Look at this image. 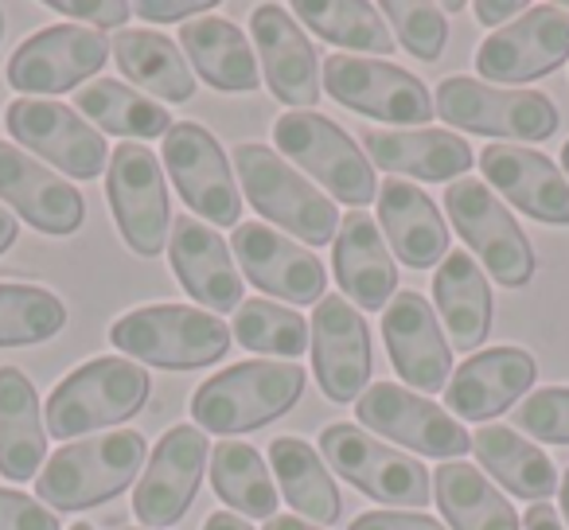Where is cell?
Wrapping results in <instances>:
<instances>
[{
	"mask_svg": "<svg viewBox=\"0 0 569 530\" xmlns=\"http://www.w3.org/2000/svg\"><path fill=\"white\" fill-rule=\"evenodd\" d=\"M144 457L149 444L133 429H113L90 441L63 444L36 480V496L59 511H87L121 496L141 472Z\"/></svg>",
	"mask_w": 569,
	"mask_h": 530,
	"instance_id": "obj_1",
	"label": "cell"
},
{
	"mask_svg": "<svg viewBox=\"0 0 569 530\" xmlns=\"http://www.w3.org/2000/svg\"><path fill=\"white\" fill-rule=\"evenodd\" d=\"M305 390V367L297 363H238L207 379L191 398L196 426L219 437L250 433L297 406Z\"/></svg>",
	"mask_w": 569,
	"mask_h": 530,
	"instance_id": "obj_2",
	"label": "cell"
},
{
	"mask_svg": "<svg viewBox=\"0 0 569 530\" xmlns=\"http://www.w3.org/2000/svg\"><path fill=\"white\" fill-rule=\"evenodd\" d=\"M149 371L118 356H102L71 371L48 398V433L71 441L129 421L149 402Z\"/></svg>",
	"mask_w": 569,
	"mask_h": 530,
	"instance_id": "obj_3",
	"label": "cell"
},
{
	"mask_svg": "<svg viewBox=\"0 0 569 530\" xmlns=\"http://www.w3.org/2000/svg\"><path fill=\"white\" fill-rule=\"evenodd\" d=\"M110 340L133 363L191 371V367L219 363L234 336L214 312L188 309V304H152V309H137L121 317Z\"/></svg>",
	"mask_w": 569,
	"mask_h": 530,
	"instance_id": "obj_4",
	"label": "cell"
},
{
	"mask_svg": "<svg viewBox=\"0 0 569 530\" xmlns=\"http://www.w3.org/2000/svg\"><path fill=\"white\" fill-rule=\"evenodd\" d=\"M234 172L242 180V191L269 222L284 227L305 246H325L336 242L340 230V214L328 196H320L301 172L284 164L281 152L266 149V144H238L234 149Z\"/></svg>",
	"mask_w": 569,
	"mask_h": 530,
	"instance_id": "obj_5",
	"label": "cell"
},
{
	"mask_svg": "<svg viewBox=\"0 0 569 530\" xmlns=\"http://www.w3.org/2000/svg\"><path fill=\"white\" fill-rule=\"evenodd\" d=\"M433 110L457 129L507 137V141H546L558 133V106L542 90H503L472 82L465 74L437 87Z\"/></svg>",
	"mask_w": 569,
	"mask_h": 530,
	"instance_id": "obj_6",
	"label": "cell"
},
{
	"mask_svg": "<svg viewBox=\"0 0 569 530\" xmlns=\"http://www.w3.org/2000/svg\"><path fill=\"white\" fill-rule=\"evenodd\" d=\"M277 149L317 176L340 203L367 207L375 199V172L356 141L325 113H281L273 126Z\"/></svg>",
	"mask_w": 569,
	"mask_h": 530,
	"instance_id": "obj_7",
	"label": "cell"
},
{
	"mask_svg": "<svg viewBox=\"0 0 569 530\" xmlns=\"http://www.w3.org/2000/svg\"><path fill=\"white\" fill-rule=\"evenodd\" d=\"M445 207H449L452 227L460 230V238L472 246V253L488 266L499 286L519 289L535 278V250L488 183L472 180V176L449 183Z\"/></svg>",
	"mask_w": 569,
	"mask_h": 530,
	"instance_id": "obj_8",
	"label": "cell"
},
{
	"mask_svg": "<svg viewBox=\"0 0 569 530\" xmlns=\"http://www.w3.org/2000/svg\"><path fill=\"white\" fill-rule=\"evenodd\" d=\"M320 452L328 457V464L343 476L348 483H356L363 496L379 499V503H398V507H426L433 499L429 491V472L421 460L406 457L398 449L375 441L367 429L336 421L320 433Z\"/></svg>",
	"mask_w": 569,
	"mask_h": 530,
	"instance_id": "obj_9",
	"label": "cell"
},
{
	"mask_svg": "<svg viewBox=\"0 0 569 530\" xmlns=\"http://www.w3.org/2000/svg\"><path fill=\"white\" fill-rule=\"evenodd\" d=\"M325 90L340 106L390 126H426L437 118L433 98L418 74L367 56H328Z\"/></svg>",
	"mask_w": 569,
	"mask_h": 530,
	"instance_id": "obj_10",
	"label": "cell"
},
{
	"mask_svg": "<svg viewBox=\"0 0 569 530\" xmlns=\"http://www.w3.org/2000/svg\"><path fill=\"white\" fill-rule=\"evenodd\" d=\"M356 418L379 437H390L421 457H437L441 464L472 449V437L465 433V426H457L452 413H445L429 398L410 394L398 382H375L371 390H363L356 402Z\"/></svg>",
	"mask_w": 569,
	"mask_h": 530,
	"instance_id": "obj_11",
	"label": "cell"
},
{
	"mask_svg": "<svg viewBox=\"0 0 569 530\" xmlns=\"http://www.w3.org/2000/svg\"><path fill=\"white\" fill-rule=\"evenodd\" d=\"M164 172L172 176L180 199L219 227H238L242 196L222 157V144L196 121H180L164 133Z\"/></svg>",
	"mask_w": 569,
	"mask_h": 530,
	"instance_id": "obj_12",
	"label": "cell"
},
{
	"mask_svg": "<svg viewBox=\"0 0 569 530\" xmlns=\"http://www.w3.org/2000/svg\"><path fill=\"white\" fill-rule=\"evenodd\" d=\"M110 59V40L98 28L56 24L28 36L9 59V87L24 94H67L98 74Z\"/></svg>",
	"mask_w": 569,
	"mask_h": 530,
	"instance_id": "obj_13",
	"label": "cell"
},
{
	"mask_svg": "<svg viewBox=\"0 0 569 530\" xmlns=\"http://www.w3.org/2000/svg\"><path fill=\"white\" fill-rule=\"evenodd\" d=\"M569 59V9L535 4L491 32L476 51V71L488 82H530Z\"/></svg>",
	"mask_w": 569,
	"mask_h": 530,
	"instance_id": "obj_14",
	"label": "cell"
},
{
	"mask_svg": "<svg viewBox=\"0 0 569 530\" xmlns=\"http://www.w3.org/2000/svg\"><path fill=\"white\" fill-rule=\"evenodd\" d=\"M4 126H9L12 141L32 149L36 157L51 160L67 176L94 180L106 168V152H110L106 149V137L87 118H79V113H71L59 102L17 98L4 110Z\"/></svg>",
	"mask_w": 569,
	"mask_h": 530,
	"instance_id": "obj_15",
	"label": "cell"
},
{
	"mask_svg": "<svg viewBox=\"0 0 569 530\" xmlns=\"http://www.w3.org/2000/svg\"><path fill=\"white\" fill-rule=\"evenodd\" d=\"M118 230L137 253L152 258L168 242V188L160 176V160L144 144H118L106 176Z\"/></svg>",
	"mask_w": 569,
	"mask_h": 530,
	"instance_id": "obj_16",
	"label": "cell"
},
{
	"mask_svg": "<svg viewBox=\"0 0 569 530\" xmlns=\"http://www.w3.org/2000/svg\"><path fill=\"white\" fill-rule=\"evenodd\" d=\"M211 457L203 429L196 426H176L160 437L152 449L149 468H144L141 483L133 491V514L149 530H164L183 519L203 480V464Z\"/></svg>",
	"mask_w": 569,
	"mask_h": 530,
	"instance_id": "obj_17",
	"label": "cell"
},
{
	"mask_svg": "<svg viewBox=\"0 0 569 530\" xmlns=\"http://www.w3.org/2000/svg\"><path fill=\"white\" fill-rule=\"evenodd\" d=\"M230 242H234L238 266L261 293L293 304H320L328 297V273L317 253L289 242L277 230L261 227V222H238Z\"/></svg>",
	"mask_w": 569,
	"mask_h": 530,
	"instance_id": "obj_18",
	"label": "cell"
},
{
	"mask_svg": "<svg viewBox=\"0 0 569 530\" xmlns=\"http://www.w3.org/2000/svg\"><path fill=\"white\" fill-rule=\"evenodd\" d=\"M382 340H387L390 363L421 394H437L449 382L452 371V351L441 336V320H437L433 304L421 293L406 289L382 312Z\"/></svg>",
	"mask_w": 569,
	"mask_h": 530,
	"instance_id": "obj_19",
	"label": "cell"
},
{
	"mask_svg": "<svg viewBox=\"0 0 569 530\" xmlns=\"http://www.w3.org/2000/svg\"><path fill=\"white\" fill-rule=\"evenodd\" d=\"M312 363L332 402H351L371 379V332L343 297H325L312 317Z\"/></svg>",
	"mask_w": 569,
	"mask_h": 530,
	"instance_id": "obj_20",
	"label": "cell"
},
{
	"mask_svg": "<svg viewBox=\"0 0 569 530\" xmlns=\"http://www.w3.org/2000/svg\"><path fill=\"white\" fill-rule=\"evenodd\" d=\"M250 28H253V48H258L261 67H266V82L277 102L297 106V110L317 106L320 63L309 36L301 32V24L281 4H258Z\"/></svg>",
	"mask_w": 569,
	"mask_h": 530,
	"instance_id": "obj_21",
	"label": "cell"
},
{
	"mask_svg": "<svg viewBox=\"0 0 569 530\" xmlns=\"http://www.w3.org/2000/svg\"><path fill=\"white\" fill-rule=\"evenodd\" d=\"M480 168L511 207L550 227H569V180L550 157L522 144H488L480 152Z\"/></svg>",
	"mask_w": 569,
	"mask_h": 530,
	"instance_id": "obj_22",
	"label": "cell"
},
{
	"mask_svg": "<svg viewBox=\"0 0 569 530\" xmlns=\"http://www.w3.org/2000/svg\"><path fill=\"white\" fill-rule=\"evenodd\" d=\"M0 199L17 207L36 230L67 238L82 227V196L56 176L51 168L36 164L20 144L0 141Z\"/></svg>",
	"mask_w": 569,
	"mask_h": 530,
	"instance_id": "obj_23",
	"label": "cell"
},
{
	"mask_svg": "<svg viewBox=\"0 0 569 530\" xmlns=\"http://www.w3.org/2000/svg\"><path fill=\"white\" fill-rule=\"evenodd\" d=\"M168 258L191 301L207 304L211 312H238L242 304V273L230 261V246L211 227L196 222L191 214L176 219L168 238Z\"/></svg>",
	"mask_w": 569,
	"mask_h": 530,
	"instance_id": "obj_24",
	"label": "cell"
},
{
	"mask_svg": "<svg viewBox=\"0 0 569 530\" xmlns=\"http://www.w3.org/2000/svg\"><path fill=\"white\" fill-rule=\"evenodd\" d=\"M538 379V363L522 348H491L468 356L445 390V406L465 421H488L511 410L515 398L527 394Z\"/></svg>",
	"mask_w": 569,
	"mask_h": 530,
	"instance_id": "obj_25",
	"label": "cell"
},
{
	"mask_svg": "<svg viewBox=\"0 0 569 530\" xmlns=\"http://www.w3.org/2000/svg\"><path fill=\"white\" fill-rule=\"evenodd\" d=\"M332 270L348 304L356 301L367 312H379L382 304H390V293L398 286V266L382 242L379 222L367 211H348V219L340 222Z\"/></svg>",
	"mask_w": 569,
	"mask_h": 530,
	"instance_id": "obj_26",
	"label": "cell"
},
{
	"mask_svg": "<svg viewBox=\"0 0 569 530\" xmlns=\"http://www.w3.org/2000/svg\"><path fill=\"white\" fill-rule=\"evenodd\" d=\"M359 141L367 144L375 164L398 172V180L413 176L441 183L472 168V149L445 129H367Z\"/></svg>",
	"mask_w": 569,
	"mask_h": 530,
	"instance_id": "obj_27",
	"label": "cell"
},
{
	"mask_svg": "<svg viewBox=\"0 0 569 530\" xmlns=\"http://www.w3.org/2000/svg\"><path fill=\"white\" fill-rule=\"evenodd\" d=\"M379 222L390 238L398 261L410 270H429L449 250V227H445L437 203L410 180H387L379 191Z\"/></svg>",
	"mask_w": 569,
	"mask_h": 530,
	"instance_id": "obj_28",
	"label": "cell"
},
{
	"mask_svg": "<svg viewBox=\"0 0 569 530\" xmlns=\"http://www.w3.org/2000/svg\"><path fill=\"white\" fill-rule=\"evenodd\" d=\"M48 457V421L40 398L20 367H0V476L32 480Z\"/></svg>",
	"mask_w": 569,
	"mask_h": 530,
	"instance_id": "obj_29",
	"label": "cell"
},
{
	"mask_svg": "<svg viewBox=\"0 0 569 530\" xmlns=\"http://www.w3.org/2000/svg\"><path fill=\"white\" fill-rule=\"evenodd\" d=\"M180 48L183 59H191V67H196L207 87L227 90V94H242V90L258 87L253 48L242 36V28H234L230 20L222 17L188 20L180 28Z\"/></svg>",
	"mask_w": 569,
	"mask_h": 530,
	"instance_id": "obj_30",
	"label": "cell"
},
{
	"mask_svg": "<svg viewBox=\"0 0 569 530\" xmlns=\"http://www.w3.org/2000/svg\"><path fill=\"white\" fill-rule=\"evenodd\" d=\"M433 297L441 309L445 332L452 336V348L472 356L491 332V289L468 250H457L441 261L433 278Z\"/></svg>",
	"mask_w": 569,
	"mask_h": 530,
	"instance_id": "obj_31",
	"label": "cell"
},
{
	"mask_svg": "<svg viewBox=\"0 0 569 530\" xmlns=\"http://www.w3.org/2000/svg\"><path fill=\"white\" fill-rule=\"evenodd\" d=\"M269 464H273L277 483H281L289 507L297 514H305V522L317 519L320 527L343 522L340 488H336L325 460L317 457V449L309 441H301V437H277L269 444Z\"/></svg>",
	"mask_w": 569,
	"mask_h": 530,
	"instance_id": "obj_32",
	"label": "cell"
},
{
	"mask_svg": "<svg viewBox=\"0 0 569 530\" xmlns=\"http://www.w3.org/2000/svg\"><path fill=\"white\" fill-rule=\"evenodd\" d=\"M110 51L118 59L121 74L144 87L149 94H157L160 102H188L196 94L188 59L168 36L149 32V28H126V32L113 36Z\"/></svg>",
	"mask_w": 569,
	"mask_h": 530,
	"instance_id": "obj_33",
	"label": "cell"
},
{
	"mask_svg": "<svg viewBox=\"0 0 569 530\" xmlns=\"http://www.w3.org/2000/svg\"><path fill=\"white\" fill-rule=\"evenodd\" d=\"M472 449L480 464L503 483L511 496L530 499V503H546L558 491V472H553L550 457L538 444H530L511 426H483L476 429Z\"/></svg>",
	"mask_w": 569,
	"mask_h": 530,
	"instance_id": "obj_34",
	"label": "cell"
},
{
	"mask_svg": "<svg viewBox=\"0 0 569 530\" xmlns=\"http://www.w3.org/2000/svg\"><path fill=\"white\" fill-rule=\"evenodd\" d=\"M433 499L452 530H519V514L483 480L480 468L449 460L433 476Z\"/></svg>",
	"mask_w": 569,
	"mask_h": 530,
	"instance_id": "obj_35",
	"label": "cell"
},
{
	"mask_svg": "<svg viewBox=\"0 0 569 530\" xmlns=\"http://www.w3.org/2000/svg\"><path fill=\"white\" fill-rule=\"evenodd\" d=\"M211 483L214 496L250 519H273L277 488L269 480V468L253 444L219 441L211 449Z\"/></svg>",
	"mask_w": 569,
	"mask_h": 530,
	"instance_id": "obj_36",
	"label": "cell"
},
{
	"mask_svg": "<svg viewBox=\"0 0 569 530\" xmlns=\"http://www.w3.org/2000/svg\"><path fill=\"white\" fill-rule=\"evenodd\" d=\"M74 106L94 121L98 129L118 137H160L172 129V113L152 98L129 90L126 82L98 79L74 94Z\"/></svg>",
	"mask_w": 569,
	"mask_h": 530,
	"instance_id": "obj_37",
	"label": "cell"
},
{
	"mask_svg": "<svg viewBox=\"0 0 569 530\" xmlns=\"http://www.w3.org/2000/svg\"><path fill=\"white\" fill-rule=\"evenodd\" d=\"M293 17H301L320 40L340 43L348 51H379V56L395 51L387 20H379V12L363 0H297Z\"/></svg>",
	"mask_w": 569,
	"mask_h": 530,
	"instance_id": "obj_38",
	"label": "cell"
},
{
	"mask_svg": "<svg viewBox=\"0 0 569 530\" xmlns=\"http://www.w3.org/2000/svg\"><path fill=\"white\" fill-rule=\"evenodd\" d=\"M234 340L246 351H261V356H281V359H297L309 351L312 343V328L301 312L284 309L273 301H242L234 312Z\"/></svg>",
	"mask_w": 569,
	"mask_h": 530,
	"instance_id": "obj_39",
	"label": "cell"
},
{
	"mask_svg": "<svg viewBox=\"0 0 569 530\" xmlns=\"http://www.w3.org/2000/svg\"><path fill=\"white\" fill-rule=\"evenodd\" d=\"M67 324V309L40 286H0V348L43 343Z\"/></svg>",
	"mask_w": 569,
	"mask_h": 530,
	"instance_id": "obj_40",
	"label": "cell"
},
{
	"mask_svg": "<svg viewBox=\"0 0 569 530\" xmlns=\"http://www.w3.org/2000/svg\"><path fill=\"white\" fill-rule=\"evenodd\" d=\"M382 17L395 24L398 40H402V48L410 51V56L426 59V63L441 59L445 43H449V20H445L441 9L418 4V0H410V4L387 0V4H382Z\"/></svg>",
	"mask_w": 569,
	"mask_h": 530,
	"instance_id": "obj_41",
	"label": "cell"
},
{
	"mask_svg": "<svg viewBox=\"0 0 569 530\" xmlns=\"http://www.w3.org/2000/svg\"><path fill=\"white\" fill-rule=\"evenodd\" d=\"M515 426L535 433L538 441L569 444V387H546L527 394V402L515 413Z\"/></svg>",
	"mask_w": 569,
	"mask_h": 530,
	"instance_id": "obj_42",
	"label": "cell"
},
{
	"mask_svg": "<svg viewBox=\"0 0 569 530\" xmlns=\"http://www.w3.org/2000/svg\"><path fill=\"white\" fill-rule=\"evenodd\" d=\"M0 530H59V519L24 491L0 488Z\"/></svg>",
	"mask_w": 569,
	"mask_h": 530,
	"instance_id": "obj_43",
	"label": "cell"
},
{
	"mask_svg": "<svg viewBox=\"0 0 569 530\" xmlns=\"http://www.w3.org/2000/svg\"><path fill=\"white\" fill-rule=\"evenodd\" d=\"M51 9H56L59 17L90 20L94 28H118L133 17V4H129V0H51Z\"/></svg>",
	"mask_w": 569,
	"mask_h": 530,
	"instance_id": "obj_44",
	"label": "cell"
},
{
	"mask_svg": "<svg viewBox=\"0 0 569 530\" xmlns=\"http://www.w3.org/2000/svg\"><path fill=\"white\" fill-rule=\"evenodd\" d=\"M348 530H445L437 519L421 511H363Z\"/></svg>",
	"mask_w": 569,
	"mask_h": 530,
	"instance_id": "obj_45",
	"label": "cell"
},
{
	"mask_svg": "<svg viewBox=\"0 0 569 530\" xmlns=\"http://www.w3.org/2000/svg\"><path fill=\"white\" fill-rule=\"evenodd\" d=\"M207 9H211V0H180V4H172V0H141V4H133L137 17L157 20V24H168V20H188V17H196V12H207Z\"/></svg>",
	"mask_w": 569,
	"mask_h": 530,
	"instance_id": "obj_46",
	"label": "cell"
},
{
	"mask_svg": "<svg viewBox=\"0 0 569 530\" xmlns=\"http://www.w3.org/2000/svg\"><path fill=\"white\" fill-rule=\"evenodd\" d=\"M472 12H476V17H480V24L499 28L507 17H519L522 4H519V0H480V4H476Z\"/></svg>",
	"mask_w": 569,
	"mask_h": 530,
	"instance_id": "obj_47",
	"label": "cell"
},
{
	"mask_svg": "<svg viewBox=\"0 0 569 530\" xmlns=\"http://www.w3.org/2000/svg\"><path fill=\"white\" fill-rule=\"evenodd\" d=\"M522 530H566L550 503H530V511L522 514Z\"/></svg>",
	"mask_w": 569,
	"mask_h": 530,
	"instance_id": "obj_48",
	"label": "cell"
},
{
	"mask_svg": "<svg viewBox=\"0 0 569 530\" xmlns=\"http://www.w3.org/2000/svg\"><path fill=\"white\" fill-rule=\"evenodd\" d=\"M20 238V227H17V214L9 211V207H0V253L9 250L12 242Z\"/></svg>",
	"mask_w": 569,
	"mask_h": 530,
	"instance_id": "obj_49",
	"label": "cell"
},
{
	"mask_svg": "<svg viewBox=\"0 0 569 530\" xmlns=\"http://www.w3.org/2000/svg\"><path fill=\"white\" fill-rule=\"evenodd\" d=\"M203 530H253L246 519H238V514H230V511H214L211 519L203 522Z\"/></svg>",
	"mask_w": 569,
	"mask_h": 530,
	"instance_id": "obj_50",
	"label": "cell"
},
{
	"mask_svg": "<svg viewBox=\"0 0 569 530\" xmlns=\"http://www.w3.org/2000/svg\"><path fill=\"white\" fill-rule=\"evenodd\" d=\"M266 530H317L312 527V522H305V519H289V514H284V519H266Z\"/></svg>",
	"mask_w": 569,
	"mask_h": 530,
	"instance_id": "obj_51",
	"label": "cell"
},
{
	"mask_svg": "<svg viewBox=\"0 0 569 530\" xmlns=\"http://www.w3.org/2000/svg\"><path fill=\"white\" fill-rule=\"evenodd\" d=\"M558 491H561V511H566V522H569V468H566V480L558 483Z\"/></svg>",
	"mask_w": 569,
	"mask_h": 530,
	"instance_id": "obj_52",
	"label": "cell"
},
{
	"mask_svg": "<svg viewBox=\"0 0 569 530\" xmlns=\"http://www.w3.org/2000/svg\"><path fill=\"white\" fill-rule=\"evenodd\" d=\"M561 164H566V176H569V141H566V149H561Z\"/></svg>",
	"mask_w": 569,
	"mask_h": 530,
	"instance_id": "obj_53",
	"label": "cell"
},
{
	"mask_svg": "<svg viewBox=\"0 0 569 530\" xmlns=\"http://www.w3.org/2000/svg\"><path fill=\"white\" fill-rule=\"evenodd\" d=\"M71 530H94V527H87V522H74V527Z\"/></svg>",
	"mask_w": 569,
	"mask_h": 530,
	"instance_id": "obj_54",
	"label": "cell"
},
{
	"mask_svg": "<svg viewBox=\"0 0 569 530\" xmlns=\"http://www.w3.org/2000/svg\"><path fill=\"white\" fill-rule=\"evenodd\" d=\"M0 36H4V12H0Z\"/></svg>",
	"mask_w": 569,
	"mask_h": 530,
	"instance_id": "obj_55",
	"label": "cell"
},
{
	"mask_svg": "<svg viewBox=\"0 0 569 530\" xmlns=\"http://www.w3.org/2000/svg\"><path fill=\"white\" fill-rule=\"evenodd\" d=\"M121 530H137V527H121Z\"/></svg>",
	"mask_w": 569,
	"mask_h": 530,
	"instance_id": "obj_56",
	"label": "cell"
}]
</instances>
